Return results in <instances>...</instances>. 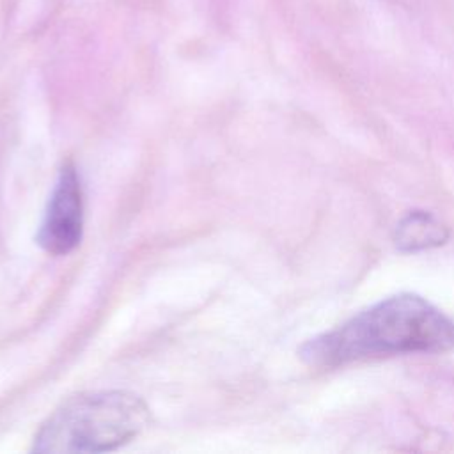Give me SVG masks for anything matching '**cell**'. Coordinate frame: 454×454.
I'll list each match as a JSON object with an SVG mask.
<instances>
[{"instance_id": "obj_1", "label": "cell", "mask_w": 454, "mask_h": 454, "mask_svg": "<svg viewBox=\"0 0 454 454\" xmlns=\"http://www.w3.org/2000/svg\"><path fill=\"white\" fill-rule=\"evenodd\" d=\"M449 351H454V319L426 298L401 293L309 339L298 355L310 367H337L367 356Z\"/></svg>"}, {"instance_id": "obj_2", "label": "cell", "mask_w": 454, "mask_h": 454, "mask_svg": "<svg viewBox=\"0 0 454 454\" xmlns=\"http://www.w3.org/2000/svg\"><path fill=\"white\" fill-rule=\"evenodd\" d=\"M149 424L145 403L129 392L108 390L66 399L34 438L35 452H105L135 438Z\"/></svg>"}, {"instance_id": "obj_3", "label": "cell", "mask_w": 454, "mask_h": 454, "mask_svg": "<svg viewBox=\"0 0 454 454\" xmlns=\"http://www.w3.org/2000/svg\"><path fill=\"white\" fill-rule=\"evenodd\" d=\"M83 206L80 179L71 163L60 168L44 220L35 236L39 247L53 255L71 252L82 239Z\"/></svg>"}, {"instance_id": "obj_4", "label": "cell", "mask_w": 454, "mask_h": 454, "mask_svg": "<svg viewBox=\"0 0 454 454\" xmlns=\"http://www.w3.org/2000/svg\"><path fill=\"white\" fill-rule=\"evenodd\" d=\"M449 239V229L427 211H410L395 225L394 245L399 252H422L442 247Z\"/></svg>"}]
</instances>
